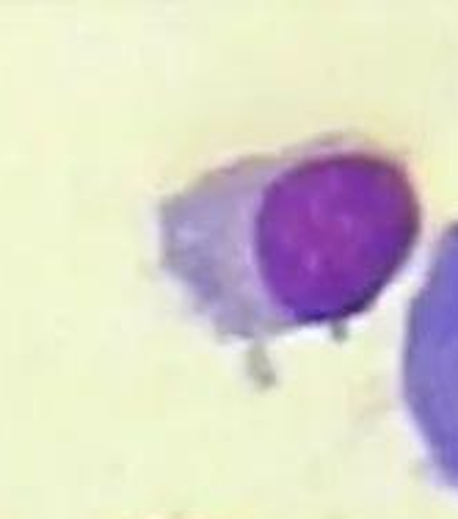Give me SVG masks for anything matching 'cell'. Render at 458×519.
I'll return each mask as SVG.
<instances>
[{
    "instance_id": "6da1fadb",
    "label": "cell",
    "mask_w": 458,
    "mask_h": 519,
    "mask_svg": "<svg viewBox=\"0 0 458 519\" xmlns=\"http://www.w3.org/2000/svg\"><path fill=\"white\" fill-rule=\"evenodd\" d=\"M157 265L221 340L342 329L401 277L423 233L408 169L345 135L235 157L155 208Z\"/></svg>"
},
{
    "instance_id": "7a4b0ae2",
    "label": "cell",
    "mask_w": 458,
    "mask_h": 519,
    "mask_svg": "<svg viewBox=\"0 0 458 519\" xmlns=\"http://www.w3.org/2000/svg\"><path fill=\"white\" fill-rule=\"evenodd\" d=\"M401 387L431 464L458 484V221L436 240L408 304Z\"/></svg>"
}]
</instances>
